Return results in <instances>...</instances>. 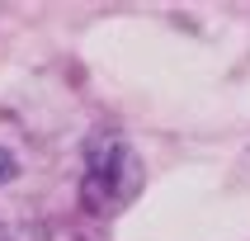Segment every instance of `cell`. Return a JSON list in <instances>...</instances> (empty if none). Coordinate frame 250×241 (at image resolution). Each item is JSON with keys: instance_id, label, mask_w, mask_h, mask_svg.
Returning <instances> with one entry per match:
<instances>
[{"instance_id": "cell-1", "label": "cell", "mask_w": 250, "mask_h": 241, "mask_svg": "<svg viewBox=\"0 0 250 241\" xmlns=\"http://www.w3.org/2000/svg\"><path fill=\"white\" fill-rule=\"evenodd\" d=\"M142 189V161L123 137L99 132L85 147V175H81V203L90 213H113Z\"/></svg>"}, {"instance_id": "cell-2", "label": "cell", "mask_w": 250, "mask_h": 241, "mask_svg": "<svg viewBox=\"0 0 250 241\" xmlns=\"http://www.w3.org/2000/svg\"><path fill=\"white\" fill-rule=\"evenodd\" d=\"M14 175H19V161H14V152H5V147H0V184H10Z\"/></svg>"}]
</instances>
